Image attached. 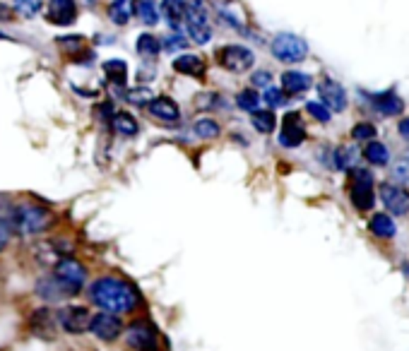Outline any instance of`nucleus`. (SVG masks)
Returning a JSON list of instances; mask_svg holds the SVG:
<instances>
[{
	"label": "nucleus",
	"mask_w": 409,
	"mask_h": 351,
	"mask_svg": "<svg viewBox=\"0 0 409 351\" xmlns=\"http://www.w3.org/2000/svg\"><path fill=\"white\" fill-rule=\"evenodd\" d=\"M193 132L200 137V140H215V137H219V132H222V128H219L217 120H212V118H200V120H195Z\"/></svg>",
	"instance_id": "obj_30"
},
{
	"label": "nucleus",
	"mask_w": 409,
	"mask_h": 351,
	"mask_svg": "<svg viewBox=\"0 0 409 351\" xmlns=\"http://www.w3.org/2000/svg\"><path fill=\"white\" fill-rule=\"evenodd\" d=\"M29 328L34 335L39 337H53V330L60 328L58 325V313L53 308H39L32 318H29Z\"/></svg>",
	"instance_id": "obj_17"
},
{
	"label": "nucleus",
	"mask_w": 409,
	"mask_h": 351,
	"mask_svg": "<svg viewBox=\"0 0 409 351\" xmlns=\"http://www.w3.org/2000/svg\"><path fill=\"white\" fill-rule=\"evenodd\" d=\"M250 84H253V87H270L272 75L267 70H255L253 77H250Z\"/></svg>",
	"instance_id": "obj_40"
},
{
	"label": "nucleus",
	"mask_w": 409,
	"mask_h": 351,
	"mask_svg": "<svg viewBox=\"0 0 409 351\" xmlns=\"http://www.w3.org/2000/svg\"><path fill=\"white\" fill-rule=\"evenodd\" d=\"M265 101H267V106H270V108L284 106V89L267 87V89H265Z\"/></svg>",
	"instance_id": "obj_39"
},
{
	"label": "nucleus",
	"mask_w": 409,
	"mask_h": 351,
	"mask_svg": "<svg viewBox=\"0 0 409 351\" xmlns=\"http://www.w3.org/2000/svg\"><path fill=\"white\" fill-rule=\"evenodd\" d=\"M12 15H15V8H8V5L0 3V22H8L12 20Z\"/></svg>",
	"instance_id": "obj_44"
},
{
	"label": "nucleus",
	"mask_w": 409,
	"mask_h": 351,
	"mask_svg": "<svg viewBox=\"0 0 409 351\" xmlns=\"http://www.w3.org/2000/svg\"><path fill=\"white\" fill-rule=\"evenodd\" d=\"M164 44H167V51H181V48H186L188 46V41L183 39L181 34H171L167 41H164Z\"/></svg>",
	"instance_id": "obj_42"
},
{
	"label": "nucleus",
	"mask_w": 409,
	"mask_h": 351,
	"mask_svg": "<svg viewBox=\"0 0 409 351\" xmlns=\"http://www.w3.org/2000/svg\"><path fill=\"white\" fill-rule=\"evenodd\" d=\"M133 12L138 15V20L147 27H155L159 22V8L155 0H133Z\"/></svg>",
	"instance_id": "obj_22"
},
{
	"label": "nucleus",
	"mask_w": 409,
	"mask_h": 351,
	"mask_svg": "<svg viewBox=\"0 0 409 351\" xmlns=\"http://www.w3.org/2000/svg\"><path fill=\"white\" fill-rule=\"evenodd\" d=\"M56 44L63 48L65 53H70V56H77V53L84 51V44H87V41H84V36L75 34V36H58Z\"/></svg>",
	"instance_id": "obj_32"
},
{
	"label": "nucleus",
	"mask_w": 409,
	"mask_h": 351,
	"mask_svg": "<svg viewBox=\"0 0 409 351\" xmlns=\"http://www.w3.org/2000/svg\"><path fill=\"white\" fill-rule=\"evenodd\" d=\"M352 137L357 142H374L376 137V125L369 123V120H362V123H357L352 128Z\"/></svg>",
	"instance_id": "obj_34"
},
{
	"label": "nucleus",
	"mask_w": 409,
	"mask_h": 351,
	"mask_svg": "<svg viewBox=\"0 0 409 351\" xmlns=\"http://www.w3.org/2000/svg\"><path fill=\"white\" fill-rule=\"evenodd\" d=\"M174 70L181 72V75L188 77H203L205 75V60L195 53H186V56H179L174 60Z\"/></svg>",
	"instance_id": "obj_20"
},
{
	"label": "nucleus",
	"mask_w": 409,
	"mask_h": 351,
	"mask_svg": "<svg viewBox=\"0 0 409 351\" xmlns=\"http://www.w3.org/2000/svg\"><path fill=\"white\" fill-rule=\"evenodd\" d=\"M155 99H157V96L152 94L150 87H133V89H128V92H125V101H128V104H133V106H150Z\"/></svg>",
	"instance_id": "obj_31"
},
{
	"label": "nucleus",
	"mask_w": 409,
	"mask_h": 351,
	"mask_svg": "<svg viewBox=\"0 0 409 351\" xmlns=\"http://www.w3.org/2000/svg\"><path fill=\"white\" fill-rule=\"evenodd\" d=\"M306 111L310 113V118H315L318 123H327V120L332 118V111H330V108L323 104V101H308Z\"/></svg>",
	"instance_id": "obj_36"
},
{
	"label": "nucleus",
	"mask_w": 409,
	"mask_h": 351,
	"mask_svg": "<svg viewBox=\"0 0 409 351\" xmlns=\"http://www.w3.org/2000/svg\"><path fill=\"white\" fill-rule=\"evenodd\" d=\"M393 180L402 188H409V156H402L393 166Z\"/></svg>",
	"instance_id": "obj_35"
},
{
	"label": "nucleus",
	"mask_w": 409,
	"mask_h": 351,
	"mask_svg": "<svg viewBox=\"0 0 409 351\" xmlns=\"http://www.w3.org/2000/svg\"><path fill=\"white\" fill-rule=\"evenodd\" d=\"M398 132H400L402 140L409 142V118H402V120H400V123H398Z\"/></svg>",
	"instance_id": "obj_43"
},
{
	"label": "nucleus",
	"mask_w": 409,
	"mask_h": 351,
	"mask_svg": "<svg viewBox=\"0 0 409 351\" xmlns=\"http://www.w3.org/2000/svg\"><path fill=\"white\" fill-rule=\"evenodd\" d=\"M130 15H133V0H113L108 5V20L118 24V27L130 22Z\"/></svg>",
	"instance_id": "obj_26"
},
{
	"label": "nucleus",
	"mask_w": 409,
	"mask_h": 351,
	"mask_svg": "<svg viewBox=\"0 0 409 351\" xmlns=\"http://www.w3.org/2000/svg\"><path fill=\"white\" fill-rule=\"evenodd\" d=\"M349 197L352 205L359 212H369L374 207L376 195H374V176L366 168H352L349 171Z\"/></svg>",
	"instance_id": "obj_4"
},
{
	"label": "nucleus",
	"mask_w": 409,
	"mask_h": 351,
	"mask_svg": "<svg viewBox=\"0 0 409 351\" xmlns=\"http://www.w3.org/2000/svg\"><path fill=\"white\" fill-rule=\"evenodd\" d=\"M58 325L68 335H82L91 328V313L84 306H65L58 311Z\"/></svg>",
	"instance_id": "obj_8"
},
{
	"label": "nucleus",
	"mask_w": 409,
	"mask_h": 351,
	"mask_svg": "<svg viewBox=\"0 0 409 351\" xmlns=\"http://www.w3.org/2000/svg\"><path fill=\"white\" fill-rule=\"evenodd\" d=\"M77 292H72L68 284H63L56 275H46L36 282V296L44 299L46 304H58V301H65L70 296H75Z\"/></svg>",
	"instance_id": "obj_10"
},
{
	"label": "nucleus",
	"mask_w": 409,
	"mask_h": 351,
	"mask_svg": "<svg viewBox=\"0 0 409 351\" xmlns=\"http://www.w3.org/2000/svg\"><path fill=\"white\" fill-rule=\"evenodd\" d=\"M89 301L103 313H133L140 304V294L133 284L118 277H99L96 282L89 284Z\"/></svg>",
	"instance_id": "obj_1"
},
{
	"label": "nucleus",
	"mask_w": 409,
	"mask_h": 351,
	"mask_svg": "<svg viewBox=\"0 0 409 351\" xmlns=\"http://www.w3.org/2000/svg\"><path fill=\"white\" fill-rule=\"evenodd\" d=\"M306 142V128H303V120L296 111L286 113L284 123H282V132H279V144L286 149H296Z\"/></svg>",
	"instance_id": "obj_11"
},
{
	"label": "nucleus",
	"mask_w": 409,
	"mask_h": 351,
	"mask_svg": "<svg viewBox=\"0 0 409 351\" xmlns=\"http://www.w3.org/2000/svg\"><path fill=\"white\" fill-rule=\"evenodd\" d=\"M258 104H260V96L253 92V87L243 89V92L236 94V106L243 108V111H248V113L258 111Z\"/></svg>",
	"instance_id": "obj_33"
},
{
	"label": "nucleus",
	"mask_w": 409,
	"mask_h": 351,
	"mask_svg": "<svg viewBox=\"0 0 409 351\" xmlns=\"http://www.w3.org/2000/svg\"><path fill=\"white\" fill-rule=\"evenodd\" d=\"M270 51H272V56L277 60H282V63H301V60L308 56V44L301 39V36L282 32L272 39Z\"/></svg>",
	"instance_id": "obj_5"
},
{
	"label": "nucleus",
	"mask_w": 409,
	"mask_h": 351,
	"mask_svg": "<svg viewBox=\"0 0 409 351\" xmlns=\"http://www.w3.org/2000/svg\"><path fill=\"white\" fill-rule=\"evenodd\" d=\"M111 125H113V130L118 132V135H123V137H135V135H138V130H140L138 120L133 118L128 111H118V113H113Z\"/></svg>",
	"instance_id": "obj_24"
},
{
	"label": "nucleus",
	"mask_w": 409,
	"mask_h": 351,
	"mask_svg": "<svg viewBox=\"0 0 409 351\" xmlns=\"http://www.w3.org/2000/svg\"><path fill=\"white\" fill-rule=\"evenodd\" d=\"M147 111L152 118L162 120V123H167V125L179 123V118H181L179 104H176L174 99H169V96H157V99L147 106Z\"/></svg>",
	"instance_id": "obj_16"
},
{
	"label": "nucleus",
	"mask_w": 409,
	"mask_h": 351,
	"mask_svg": "<svg viewBox=\"0 0 409 351\" xmlns=\"http://www.w3.org/2000/svg\"><path fill=\"white\" fill-rule=\"evenodd\" d=\"M89 332L94 337H99L101 342H113L118 340V335L123 332V323H121L118 316H113V313H99V316L91 318V328Z\"/></svg>",
	"instance_id": "obj_12"
},
{
	"label": "nucleus",
	"mask_w": 409,
	"mask_h": 351,
	"mask_svg": "<svg viewBox=\"0 0 409 351\" xmlns=\"http://www.w3.org/2000/svg\"><path fill=\"white\" fill-rule=\"evenodd\" d=\"M250 123H253V128L262 132V135H270L274 130V125H277V118H274L272 111H253L250 113Z\"/></svg>",
	"instance_id": "obj_29"
},
{
	"label": "nucleus",
	"mask_w": 409,
	"mask_h": 351,
	"mask_svg": "<svg viewBox=\"0 0 409 351\" xmlns=\"http://www.w3.org/2000/svg\"><path fill=\"white\" fill-rule=\"evenodd\" d=\"M10 236H12V229H10L8 219H0V253H3L5 248H8Z\"/></svg>",
	"instance_id": "obj_41"
},
{
	"label": "nucleus",
	"mask_w": 409,
	"mask_h": 351,
	"mask_svg": "<svg viewBox=\"0 0 409 351\" xmlns=\"http://www.w3.org/2000/svg\"><path fill=\"white\" fill-rule=\"evenodd\" d=\"M371 104L381 116H400L405 111V101L400 99L395 92H383V94H374L371 96Z\"/></svg>",
	"instance_id": "obj_18"
},
{
	"label": "nucleus",
	"mask_w": 409,
	"mask_h": 351,
	"mask_svg": "<svg viewBox=\"0 0 409 351\" xmlns=\"http://www.w3.org/2000/svg\"><path fill=\"white\" fill-rule=\"evenodd\" d=\"M125 344L133 351H157V330L147 320H135L125 330Z\"/></svg>",
	"instance_id": "obj_7"
},
{
	"label": "nucleus",
	"mask_w": 409,
	"mask_h": 351,
	"mask_svg": "<svg viewBox=\"0 0 409 351\" xmlns=\"http://www.w3.org/2000/svg\"><path fill=\"white\" fill-rule=\"evenodd\" d=\"M217 63L229 72H248L255 65V53L248 46L241 44H227L217 51Z\"/></svg>",
	"instance_id": "obj_6"
},
{
	"label": "nucleus",
	"mask_w": 409,
	"mask_h": 351,
	"mask_svg": "<svg viewBox=\"0 0 409 351\" xmlns=\"http://www.w3.org/2000/svg\"><path fill=\"white\" fill-rule=\"evenodd\" d=\"M186 0H162V10L171 29H179L181 20L186 17Z\"/></svg>",
	"instance_id": "obj_25"
},
{
	"label": "nucleus",
	"mask_w": 409,
	"mask_h": 351,
	"mask_svg": "<svg viewBox=\"0 0 409 351\" xmlns=\"http://www.w3.org/2000/svg\"><path fill=\"white\" fill-rule=\"evenodd\" d=\"M53 275H56L63 284H68L72 292H77V294H80V289L84 287V282H87V270H84V265L70 255L58 260L56 267H53Z\"/></svg>",
	"instance_id": "obj_9"
},
{
	"label": "nucleus",
	"mask_w": 409,
	"mask_h": 351,
	"mask_svg": "<svg viewBox=\"0 0 409 351\" xmlns=\"http://www.w3.org/2000/svg\"><path fill=\"white\" fill-rule=\"evenodd\" d=\"M41 10V0H15V12L24 17H34Z\"/></svg>",
	"instance_id": "obj_38"
},
{
	"label": "nucleus",
	"mask_w": 409,
	"mask_h": 351,
	"mask_svg": "<svg viewBox=\"0 0 409 351\" xmlns=\"http://www.w3.org/2000/svg\"><path fill=\"white\" fill-rule=\"evenodd\" d=\"M186 27H188V36L195 41L198 46H205L207 41L212 39V24H210V15H207V8L203 0H191L186 5Z\"/></svg>",
	"instance_id": "obj_3"
},
{
	"label": "nucleus",
	"mask_w": 409,
	"mask_h": 351,
	"mask_svg": "<svg viewBox=\"0 0 409 351\" xmlns=\"http://www.w3.org/2000/svg\"><path fill=\"white\" fill-rule=\"evenodd\" d=\"M103 75L108 77V82L116 84V87H123L128 82V63L121 58H111L103 63Z\"/></svg>",
	"instance_id": "obj_23"
},
{
	"label": "nucleus",
	"mask_w": 409,
	"mask_h": 351,
	"mask_svg": "<svg viewBox=\"0 0 409 351\" xmlns=\"http://www.w3.org/2000/svg\"><path fill=\"white\" fill-rule=\"evenodd\" d=\"M8 224L15 234L20 236H39L51 229L53 212L44 205L22 202L8 209Z\"/></svg>",
	"instance_id": "obj_2"
},
{
	"label": "nucleus",
	"mask_w": 409,
	"mask_h": 351,
	"mask_svg": "<svg viewBox=\"0 0 409 351\" xmlns=\"http://www.w3.org/2000/svg\"><path fill=\"white\" fill-rule=\"evenodd\" d=\"M369 231L378 236V238H395V234H398V226H395L393 217L383 214V212H378L369 219Z\"/></svg>",
	"instance_id": "obj_21"
},
{
	"label": "nucleus",
	"mask_w": 409,
	"mask_h": 351,
	"mask_svg": "<svg viewBox=\"0 0 409 351\" xmlns=\"http://www.w3.org/2000/svg\"><path fill=\"white\" fill-rule=\"evenodd\" d=\"M318 94H320V101L330 108V111L340 113V111H344V108H347V92H344V87H342L340 82L325 77V80L318 84Z\"/></svg>",
	"instance_id": "obj_14"
},
{
	"label": "nucleus",
	"mask_w": 409,
	"mask_h": 351,
	"mask_svg": "<svg viewBox=\"0 0 409 351\" xmlns=\"http://www.w3.org/2000/svg\"><path fill=\"white\" fill-rule=\"evenodd\" d=\"M364 156L369 164L374 166H386L390 161V149L386 147L383 142H366V149H364Z\"/></svg>",
	"instance_id": "obj_27"
},
{
	"label": "nucleus",
	"mask_w": 409,
	"mask_h": 351,
	"mask_svg": "<svg viewBox=\"0 0 409 351\" xmlns=\"http://www.w3.org/2000/svg\"><path fill=\"white\" fill-rule=\"evenodd\" d=\"M381 200L388 207V212H393V214H398V217L409 212V192H407V188H402V185L383 183L381 185Z\"/></svg>",
	"instance_id": "obj_13"
},
{
	"label": "nucleus",
	"mask_w": 409,
	"mask_h": 351,
	"mask_svg": "<svg viewBox=\"0 0 409 351\" xmlns=\"http://www.w3.org/2000/svg\"><path fill=\"white\" fill-rule=\"evenodd\" d=\"M352 159H354V149L352 147H337V149H335V168L347 171V168L352 166Z\"/></svg>",
	"instance_id": "obj_37"
},
{
	"label": "nucleus",
	"mask_w": 409,
	"mask_h": 351,
	"mask_svg": "<svg viewBox=\"0 0 409 351\" xmlns=\"http://www.w3.org/2000/svg\"><path fill=\"white\" fill-rule=\"evenodd\" d=\"M46 20L58 27H68L77 20V3L75 0H48Z\"/></svg>",
	"instance_id": "obj_15"
},
{
	"label": "nucleus",
	"mask_w": 409,
	"mask_h": 351,
	"mask_svg": "<svg viewBox=\"0 0 409 351\" xmlns=\"http://www.w3.org/2000/svg\"><path fill=\"white\" fill-rule=\"evenodd\" d=\"M135 51H138L142 58L152 60V58L159 56L162 44H159V39H157V36H152V34H140V36H138V41H135Z\"/></svg>",
	"instance_id": "obj_28"
},
{
	"label": "nucleus",
	"mask_w": 409,
	"mask_h": 351,
	"mask_svg": "<svg viewBox=\"0 0 409 351\" xmlns=\"http://www.w3.org/2000/svg\"><path fill=\"white\" fill-rule=\"evenodd\" d=\"M310 84H313V80H310V75H306V72H298V70H286L282 75V89L284 94H303L306 89H310Z\"/></svg>",
	"instance_id": "obj_19"
}]
</instances>
